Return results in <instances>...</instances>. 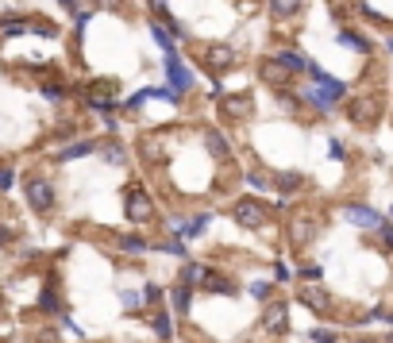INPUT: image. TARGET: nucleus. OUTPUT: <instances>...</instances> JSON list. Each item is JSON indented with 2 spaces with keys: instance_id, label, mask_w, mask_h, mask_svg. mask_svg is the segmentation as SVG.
Masks as SVG:
<instances>
[{
  "instance_id": "obj_32",
  "label": "nucleus",
  "mask_w": 393,
  "mask_h": 343,
  "mask_svg": "<svg viewBox=\"0 0 393 343\" xmlns=\"http://www.w3.org/2000/svg\"><path fill=\"white\" fill-rule=\"evenodd\" d=\"M301 278L305 282H320V266L312 262V266H301Z\"/></svg>"
},
{
  "instance_id": "obj_44",
  "label": "nucleus",
  "mask_w": 393,
  "mask_h": 343,
  "mask_svg": "<svg viewBox=\"0 0 393 343\" xmlns=\"http://www.w3.org/2000/svg\"><path fill=\"white\" fill-rule=\"evenodd\" d=\"M359 343H374V340H359Z\"/></svg>"
},
{
  "instance_id": "obj_6",
  "label": "nucleus",
  "mask_w": 393,
  "mask_h": 343,
  "mask_svg": "<svg viewBox=\"0 0 393 343\" xmlns=\"http://www.w3.org/2000/svg\"><path fill=\"white\" fill-rule=\"evenodd\" d=\"M127 216H131L135 224H147V220L154 216V201H151V193H143V189H127Z\"/></svg>"
},
{
  "instance_id": "obj_19",
  "label": "nucleus",
  "mask_w": 393,
  "mask_h": 343,
  "mask_svg": "<svg viewBox=\"0 0 393 343\" xmlns=\"http://www.w3.org/2000/svg\"><path fill=\"white\" fill-rule=\"evenodd\" d=\"M285 77H293V74H289V70H282L274 58H270L266 66H262V81H270V85H285Z\"/></svg>"
},
{
  "instance_id": "obj_27",
  "label": "nucleus",
  "mask_w": 393,
  "mask_h": 343,
  "mask_svg": "<svg viewBox=\"0 0 393 343\" xmlns=\"http://www.w3.org/2000/svg\"><path fill=\"white\" fill-rule=\"evenodd\" d=\"M170 328H174V324H170V317H162V312H159V317H154V335H159V340H170V335H174Z\"/></svg>"
},
{
  "instance_id": "obj_7",
  "label": "nucleus",
  "mask_w": 393,
  "mask_h": 343,
  "mask_svg": "<svg viewBox=\"0 0 393 343\" xmlns=\"http://www.w3.org/2000/svg\"><path fill=\"white\" fill-rule=\"evenodd\" d=\"M27 201H31V209H39V212L54 209V185L47 182V177H31V182H27Z\"/></svg>"
},
{
  "instance_id": "obj_20",
  "label": "nucleus",
  "mask_w": 393,
  "mask_h": 343,
  "mask_svg": "<svg viewBox=\"0 0 393 343\" xmlns=\"http://www.w3.org/2000/svg\"><path fill=\"white\" fill-rule=\"evenodd\" d=\"M204 274H209V266H201V262H185L182 282H185V285H197V282H204Z\"/></svg>"
},
{
  "instance_id": "obj_5",
  "label": "nucleus",
  "mask_w": 393,
  "mask_h": 343,
  "mask_svg": "<svg viewBox=\"0 0 393 343\" xmlns=\"http://www.w3.org/2000/svg\"><path fill=\"white\" fill-rule=\"evenodd\" d=\"M204 66H209V74H227L235 66V51L224 42H212V47H204Z\"/></svg>"
},
{
  "instance_id": "obj_33",
  "label": "nucleus",
  "mask_w": 393,
  "mask_h": 343,
  "mask_svg": "<svg viewBox=\"0 0 393 343\" xmlns=\"http://www.w3.org/2000/svg\"><path fill=\"white\" fill-rule=\"evenodd\" d=\"M151 4V12H159L162 19H170V8H166V0H147Z\"/></svg>"
},
{
  "instance_id": "obj_4",
  "label": "nucleus",
  "mask_w": 393,
  "mask_h": 343,
  "mask_svg": "<svg viewBox=\"0 0 393 343\" xmlns=\"http://www.w3.org/2000/svg\"><path fill=\"white\" fill-rule=\"evenodd\" d=\"M255 112V101L247 97V93H224L220 97V116L227 120H247Z\"/></svg>"
},
{
  "instance_id": "obj_1",
  "label": "nucleus",
  "mask_w": 393,
  "mask_h": 343,
  "mask_svg": "<svg viewBox=\"0 0 393 343\" xmlns=\"http://www.w3.org/2000/svg\"><path fill=\"white\" fill-rule=\"evenodd\" d=\"M309 77H312L316 85H309V89H305V101L316 104V109H332V104H339L343 97H347V85H343L339 77H328L324 70L316 66V62L309 66Z\"/></svg>"
},
{
  "instance_id": "obj_11",
  "label": "nucleus",
  "mask_w": 393,
  "mask_h": 343,
  "mask_svg": "<svg viewBox=\"0 0 393 343\" xmlns=\"http://www.w3.org/2000/svg\"><path fill=\"white\" fill-rule=\"evenodd\" d=\"M204 147H209V154H212V159H220V162L232 159V143H227L224 131H212V127H209V131H204Z\"/></svg>"
},
{
  "instance_id": "obj_28",
  "label": "nucleus",
  "mask_w": 393,
  "mask_h": 343,
  "mask_svg": "<svg viewBox=\"0 0 393 343\" xmlns=\"http://www.w3.org/2000/svg\"><path fill=\"white\" fill-rule=\"evenodd\" d=\"M143 301H147V305H159V301H162V289H159V285L151 282V285H147V289H143Z\"/></svg>"
},
{
  "instance_id": "obj_25",
  "label": "nucleus",
  "mask_w": 393,
  "mask_h": 343,
  "mask_svg": "<svg viewBox=\"0 0 393 343\" xmlns=\"http://www.w3.org/2000/svg\"><path fill=\"white\" fill-rule=\"evenodd\" d=\"M301 182H305L301 174H282V177H278V189H282V193H293V189H301Z\"/></svg>"
},
{
  "instance_id": "obj_15",
  "label": "nucleus",
  "mask_w": 393,
  "mask_h": 343,
  "mask_svg": "<svg viewBox=\"0 0 393 343\" xmlns=\"http://www.w3.org/2000/svg\"><path fill=\"white\" fill-rule=\"evenodd\" d=\"M312 235H316V220L297 216V220L289 224V239H293V243H301V247H305V243H312Z\"/></svg>"
},
{
  "instance_id": "obj_36",
  "label": "nucleus",
  "mask_w": 393,
  "mask_h": 343,
  "mask_svg": "<svg viewBox=\"0 0 393 343\" xmlns=\"http://www.w3.org/2000/svg\"><path fill=\"white\" fill-rule=\"evenodd\" d=\"M42 93H47L51 101H62V97H66V93H62V85H42Z\"/></svg>"
},
{
  "instance_id": "obj_22",
  "label": "nucleus",
  "mask_w": 393,
  "mask_h": 343,
  "mask_svg": "<svg viewBox=\"0 0 393 343\" xmlns=\"http://www.w3.org/2000/svg\"><path fill=\"white\" fill-rule=\"evenodd\" d=\"M143 151H147V159L151 162H159V159H166V143L162 139H147L143 143Z\"/></svg>"
},
{
  "instance_id": "obj_29",
  "label": "nucleus",
  "mask_w": 393,
  "mask_h": 343,
  "mask_svg": "<svg viewBox=\"0 0 393 343\" xmlns=\"http://www.w3.org/2000/svg\"><path fill=\"white\" fill-rule=\"evenodd\" d=\"M104 159H109V162H124V147L109 143V147H104Z\"/></svg>"
},
{
  "instance_id": "obj_2",
  "label": "nucleus",
  "mask_w": 393,
  "mask_h": 343,
  "mask_svg": "<svg viewBox=\"0 0 393 343\" xmlns=\"http://www.w3.org/2000/svg\"><path fill=\"white\" fill-rule=\"evenodd\" d=\"M235 220H239L243 228H266L270 209L259 201V197H243V201H235Z\"/></svg>"
},
{
  "instance_id": "obj_31",
  "label": "nucleus",
  "mask_w": 393,
  "mask_h": 343,
  "mask_svg": "<svg viewBox=\"0 0 393 343\" xmlns=\"http://www.w3.org/2000/svg\"><path fill=\"white\" fill-rule=\"evenodd\" d=\"M312 340L316 343H335V332H328V328H312Z\"/></svg>"
},
{
  "instance_id": "obj_13",
  "label": "nucleus",
  "mask_w": 393,
  "mask_h": 343,
  "mask_svg": "<svg viewBox=\"0 0 393 343\" xmlns=\"http://www.w3.org/2000/svg\"><path fill=\"white\" fill-rule=\"evenodd\" d=\"M378 109H382V101H378V97H370V101H355L351 104V120H355V124H374Z\"/></svg>"
},
{
  "instance_id": "obj_38",
  "label": "nucleus",
  "mask_w": 393,
  "mask_h": 343,
  "mask_svg": "<svg viewBox=\"0 0 393 343\" xmlns=\"http://www.w3.org/2000/svg\"><path fill=\"white\" fill-rule=\"evenodd\" d=\"M328 154H332V159H343V143L332 139V143H328Z\"/></svg>"
},
{
  "instance_id": "obj_24",
  "label": "nucleus",
  "mask_w": 393,
  "mask_h": 343,
  "mask_svg": "<svg viewBox=\"0 0 393 343\" xmlns=\"http://www.w3.org/2000/svg\"><path fill=\"white\" fill-rule=\"evenodd\" d=\"M120 247H124L127 255H143V251H147V243H143L139 235H124V239H120Z\"/></svg>"
},
{
  "instance_id": "obj_8",
  "label": "nucleus",
  "mask_w": 393,
  "mask_h": 343,
  "mask_svg": "<svg viewBox=\"0 0 393 343\" xmlns=\"http://www.w3.org/2000/svg\"><path fill=\"white\" fill-rule=\"evenodd\" d=\"M262 328L274 335H282L285 328H289V309H285V301H270L266 312H262Z\"/></svg>"
},
{
  "instance_id": "obj_17",
  "label": "nucleus",
  "mask_w": 393,
  "mask_h": 343,
  "mask_svg": "<svg viewBox=\"0 0 393 343\" xmlns=\"http://www.w3.org/2000/svg\"><path fill=\"white\" fill-rule=\"evenodd\" d=\"M335 39L343 42V47H351V51H359V54H370V39L367 35H355V31H339Z\"/></svg>"
},
{
  "instance_id": "obj_39",
  "label": "nucleus",
  "mask_w": 393,
  "mask_h": 343,
  "mask_svg": "<svg viewBox=\"0 0 393 343\" xmlns=\"http://www.w3.org/2000/svg\"><path fill=\"white\" fill-rule=\"evenodd\" d=\"M204 228H209V216H197V220H193V232L189 235H201Z\"/></svg>"
},
{
  "instance_id": "obj_30",
  "label": "nucleus",
  "mask_w": 393,
  "mask_h": 343,
  "mask_svg": "<svg viewBox=\"0 0 393 343\" xmlns=\"http://www.w3.org/2000/svg\"><path fill=\"white\" fill-rule=\"evenodd\" d=\"M162 251H166V255H177V259H185V243L170 239V243H162Z\"/></svg>"
},
{
  "instance_id": "obj_26",
  "label": "nucleus",
  "mask_w": 393,
  "mask_h": 343,
  "mask_svg": "<svg viewBox=\"0 0 393 343\" xmlns=\"http://www.w3.org/2000/svg\"><path fill=\"white\" fill-rule=\"evenodd\" d=\"M120 301H124L127 312H135L139 305H147V301H143V293H135V289H124V293H120Z\"/></svg>"
},
{
  "instance_id": "obj_40",
  "label": "nucleus",
  "mask_w": 393,
  "mask_h": 343,
  "mask_svg": "<svg viewBox=\"0 0 393 343\" xmlns=\"http://www.w3.org/2000/svg\"><path fill=\"white\" fill-rule=\"evenodd\" d=\"M274 278H278V282H289V270H285L282 262H274Z\"/></svg>"
},
{
  "instance_id": "obj_35",
  "label": "nucleus",
  "mask_w": 393,
  "mask_h": 343,
  "mask_svg": "<svg viewBox=\"0 0 393 343\" xmlns=\"http://www.w3.org/2000/svg\"><path fill=\"white\" fill-rule=\"evenodd\" d=\"M247 182H251V189H270V182L262 174H247Z\"/></svg>"
},
{
  "instance_id": "obj_42",
  "label": "nucleus",
  "mask_w": 393,
  "mask_h": 343,
  "mask_svg": "<svg viewBox=\"0 0 393 343\" xmlns=\"http://www.w3.org/2000/svg\"><path fill=\"white\" fill-rule=\"evenodd\" d=\"M0 189H12V170H0Z\"/></svg>"
},
{
  "instance_id": "obj_14",
  "label": "nucleus",
  "mask_w": 393,
  "mask_h": 343,
  "mask_svg": "<svg viewBox=\"0 0 393 343\" xmlns=\"http://www.w3.org/2000/svg\"><path fill=\"white\" fill-rule=\"evenodd\" d=\"M301 8H305V0H266V12L274 19H293Z\"/></svg>"
},
{
  "instance_id": "obj_9",
  "label": "nucleus",
  "mask_w": 393,
  "mask_h": 343,
  "mask_svg": "<svg viewBox=\"0 0 393 343\" xmlns=\"http://www.w3.org/2000/svg\"><path fill=\"white\" fill-rule=\"evenodd\" d=\"M274 62L282 70H289V74H309V66H312L301 51H289V47H285V51H274Z\"/></svg>"
},
{
  "instance_id": "obj_21",
  "label": "nucleus",
  "mask_w": 393,
  "mask_h": 343,
  "mask_svg": "<svg viewBox=\"0 0 393 343\" xmlns=\"http://www.w3.org/2000/svg\"><path fill=\"white\" fill-rule=\"evenodd\" d=\"M204 289H212V293H232L235 285H232V278H220V274H204Z\"/></svg>"
},
{
  "instance_id": "obj_12",
  "label": "nucleus",
  "mask_w": 393,
  "mask_h": 343,
  "mask_svg": "<svg viewBox=\"0 0 393 343\" xmlns=\"http://www.w3.org/2000/svg\"><path fill=\"white\" fill-rule=\"evenodd\" d=\"M301 301L309 305L312 312H328V309H332V297H328L320 285H301Z\"/></svg>"
},
{
  "instance_id": "obj_23",
  "label": "nucleus",
  "mask_w": 393,
  "mask_h": 343,
  "mask_svg": "<svg viewBox=\"0 0 393 343\" xmlns=\"http://www.w3.org/2000/svg\"><path fill=\"white\" fill-rule=\"evenodd\" d=\"M89 151H93V143H89V139H81V143H74V147H66V151H62V162L81 159V154H89Z\"/></svg>"
},
{
  "instance_id": "obj_34",
  "label": "nucleus",
  "mask_w": 393,
  "mask_h": 343,
  "mask_svg": "<svg viewBox=\"0 0 393 343\" xmlns=\"http://www.w3.org/2000/svg\"><path fill=\"white\" fill-rule=\"evenodd\" d=\"M42 309H58V297H54V289H42Z\"/></svg>"
},
{
  "instance_id": "obj_43",
  "label": "nucleus",
  "mask_w": 393,
  "mask_h": 343,
  "mask_svg": "<svg viewBox=\"0 0 393 343\" xmlns=\"http://www.w3.org/2000/svg\"><path fill=\"white\" fill-rule=\"evenodd\" d=\"M385 47H390V54H393V35H390V39H385Z\"/></svg>"
},
{
  "instance_id": "obj_37",
  "label": "nucleus",
  "mask_w": 393,
  "mask_h": 343,
  "mask_svg": "<svg viewBox=\"0 0 393 343\" xmlns=\"http://www.w3.org/2000/svg\"><path fill=\"white\" fill-rule=\"evenodd\" d=\"M251 293H255V297H270V282H255Z\"/></svg>"
},
{
  "instance_id": "obj_18",
  "label": "nucleus",
  "mask_w": 393,
  "mask_h": 343,
  "mask_svg": "<svg viewBox=\"0 0 393 343\" xmlns=\"http://www.w3.org/2000/svg\"><path fill=\"white\" fill-rule=\"evenodd\" d=\"M151 39L162 47V54H177V51H174V35H170L162 24H154V19H151Z\"/></svg>"
},
{
  "instance_id": "obj_3",
  "label": "nucleus",
  "mask_w": 393,
  "mask_h": 343,
  "mask_svg": "<svg viewBox=\"0 0 393 343\" xmlns=\"http://www.w3.org/2000/svg\"><path fill=\"white\" fill-rule=\"evenodd\" d=\"M166 77H170V89H177V93H189L193 85H197V74H193L177 54H166Z\"/></svg>"
},
{
  "instance_id": "obj_41",
  "label": "nucleus",
  "mask_w": 393,
  "mask_h": 343,
  "mask_svg": "<svg viewBox=\"0 0 393 343\" xmlns=\"http://www.w3.org/2000/svg\"><path fill=\"white\" fill-rule=\"evenodd\" d=\"M378 232H382V239H385V247H393V228H390V224H382V228H378Z\"/></svg>"
},
{
  "instance_id": "obj_10",
  "label": "nucleus",
  "mask_w": 393,
  "mask_h": 343,
  "mask_svg": "<svg viewBox=\"0 0 393 343\" xmlns=\"http://www.w3.org/2000/svg\"><path fill=\"white\" fill-rule=\"evenodd\" d=\"M343 216L351 220L355 228H382V216H378L374 209H367V205H347V209H343Z\"/></svg>"
},
{
  "instance_id": "obj_16",
  "label": "nucleus",
  "mask_w": 393,
  "mask_h": 343,
  "mask_svg": "<svg viewBox=\"0 0 393 343\" xmlns=\"http://www.w3.org/2000/svg\"><path fill=\"white\" fill-rule=\"evenodd\" d=\"M170 301H174V312H189V305H193V285H185V282H177L174 289H170Z\"/></svg>"
}]
</instances>
